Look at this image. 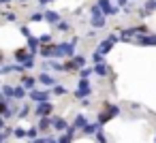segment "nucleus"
Segmentation results:
<instances>
[{"label":"nucleus","instance_id":"1","mask_svg":"<svg viewBox=\"0 0 156 143\" xmlns=\"http://www.w3.org/2000/svg\"><path fill=\"white\" fill-rule=\"evenodd\" d=\"M75 49H77V39L56 43V47H54V60H56V58H66V60H69V58L75 56Z\"/></svg>","mask_w":156,"mask_h":143},{"label":"nucleus","instance_id":"2","mask_svg":"<svg viewBox=\"0 0 156 143\" xmlns=\"http://www.w3.org/2000/svg\"><path fill=\"white\" fill-rule=\"evenodd\" d=\"M118 113H120V107H118V105H107V107H105V111H101V113H98L96 122L103 126V124H107L109 120H113Z\"/></svg>","mask_w":156,"mask_h":143},{"label":"nucleus","instance_id":"3","mask_svg":"<svg viewBox=\"0 0 156 143\" xmlns=\"http://www.w3.org/2000/svg\"><path fill=\"white\" fill-rule=\"evenodd\" d=\"M118 41H120V34H118V32H115V34H109V37H107V39H105V41L96 47V51H98L101 56H107V54L113 49V45H115Z\"/></svg>","mask_w":156,"mask_h":143},{"label":"nucleus","instance_id":"4","mask_svg":"<svg viewBox=\"0 0 156 143\" xmlns=\"http://www.w3.org/2000/svg\"><path fill=\"white\" fill-rule=\"evenodd\" d=\"M54 103L51 100H47V103H39V105H34V117H51V113H54Z\"/></svg>","mask_w":156,"mask_h":143},{"label":"nucleus","instance_id":"5","mask_svg":"<svg viewBox=\"0 0 156 143\" xmlns=\"http://www.w3.org/2000/svg\"><path fill=\"white\" fill-rule=\"evenodd\" d=\"M94 5L101 9V13H103L105 17H107V15H118V13H120V7H113L111 0H96Z\"/></svg>","mask_w":156,"mask_h":143},{"label":"nucleus","instance_id":"6","mask_svg":"<svg viewBox=\"0 0 156 143\" xmlns=\"http://www.w3.org/2000/svg\"><path fill=\"white\" fill-rule=\"evenodd\" d=\"M28 98H30L34 105L47 103V100L51 98V92H49V90H32V92H28Z\"/></svg>","mask_w":156,"mask_h":143},{"label":"nucleus","instance_id":"7","mask_svg":"<svg viewBox=\"0 0 156 143\" xmlns=\"http://www.w3.org/2000/svg\"><path fill=\"white\" fill-rule=\"evenodd\" d=\"M37 81H39V83H43V85H45V90H51V88L56 85V77H54V75H49V73H39V75H37Z\"/></svg>","mask_w":156,"mask_h":143},{"label":"nucleus","instance_id":"8","mask_svg":"<svg viewBox=\"0 0 156 143\" xmlns=\"http://www.w3.org/2000/svg\"><path fill=\"white\" fill-rule=\"evenodd\" d=\"M51 128H54V130H58V132H66L69 122H66L64 117H60V115H51Z\"/></svg>","mask_w":156,"mask_h":143},{"label":"nucleus","instance_id":"9","mask_svg":"<svg viewBox=\"0 0 156 143\" xmlns=\"http://www.w3.org/2000/svg\"><path fill=\"white\" fill-rule=\"evenodd\" d=\"M133 43H137V45H143V47H156V34H141V37H137Z\"/></svg>","mask_w":156,"mask_h":143},{"label":"nucleus","instance_id":"10","mask_svg":"<svg viewBox=\"0 0 156 143\" xmlns=\"http://www.w3.org/2000/svg\"><path fill=\"white\" fill-rule=\"evenodd\" d=\"M13 56H15V64H22V66H24L30 58H34L28 49H15V54H13Z\"/></svg>","mask_w":156,"mask_h":143},{"label":"nucleus","instance_id":"11","mask_svg":"<svg viewBox=\"0 0 156 143\" xmlns=\"http://www.w3.org/2000/svg\"><path fill=\"white\" fill-rule=\"evenodd\" d=\"M9 73H26V68L22 64H2L0 66V75H9Z\"/></svg>","mask_w":156,"mask_h":143},{"label":"nucleus","instance_id":"12","mask_svg":"<svg viewBox=\"0 0 156 143\" xmlns=\"http://www.w3.org/2000/svg\"><path fill=\"white\" fill-rule=\"evenodd\" d=\"M86 124H88V117H86L83 113H77V115H75V120H73L69 126L77 132V130H83V126H86Z\"/></svg>","mask_w":156,"mask_h":143},{"label":"nucleus","instance_id":"13","mask_svg":"<svg viewBox=\"0 0 156 143\" xmlns=\"http://www.w3.org/2000/svg\"><path fill=\"white\" fill-rule=\"evenodd\" d=\"M37 83H39V81H37V77H34V75H24L20 85H24L28 92H32V90H37Z\"/></svg>","mask_w":156,"mask_h":143},{"label":"nucleus","instance_id":"14","mask_svg":"<svg viewBox=\"0 0 156 143\" xmlns=\"http://www.w3.org/2000/svg\"><path fill=\"white\" fill-rule=\"evenodd\" d=\"M43 17H45V22H47V24H51L54 28L60 24V13H56V11H51V9H49V11H45V13H43Z\"/></svg>","mask_w":156,"mask_h":143},{"label":"nucleus","instance_id":"15","mask_svg":"<svg viewBox=\"0 0 156 143\" xmlns=\"http://www.w3.org/2000/svg\"><path fill=\"white\" fill-rule=\"evenodd\" d=\"M90 24H92V28H94V30H103V28L107 26V17H105V15L90 17Z\"/></svg>","mask_w":156,"mask_h":143},{"label":"nucleus","instance_id":"16","mask_svg":"<svg viewBox=\"0 0 156 143\" xmlns=\"http://www.w3.org/2000/svg\"><path fill=\"white\" fill-rule=\"evenodd\" d=\"M39 49H41V43H39V37H28V51L32 54V56H37L39 54Z\"/></svg>","mask_w":156,"mask_h":143},{"label":"nucleus","instance_id":"17","mask_svg":"<svg viewBox=\"0 0 156 143\" xmlns=\"http://www.w3.org/2000/svg\"><path fill=\"white\" fill-rule=\"evenodd\" d=\"M101 128H103V126H101L98 122H88L81 132H83V137H90V134H96V130H101Z\"/></svg>","mask_w":156,"mask_h":143},{"label":"nucleus","instance_id":"18","mask_svg":"<svg viewBox=\"0 0 156 143\" xmlns=\"http://www.w3.org/2000/svg\"><path fill=\"white\" fill-rule=\"evenodd\" d=\"M92 71H94L98 77H109V75H111V73H109V66H107L105 62H103V64H94Z\"/></svg>","mask_w":156,"mask_h":143},{"label":"nucleus","instance_id":"19","mask_svg":"<svg viewBox=\"0 0 156 143\" xmlns=\"http://www.w3.org/2000/svg\"><path fill=\"white\" fill-rule=\"evenodd\" d=\"M54 47H56V43H51V45H41L39 54H41L43 58H51V60H54Z\"/></svg>","mask_w":156,"mask_h":143},{"label":"nucleus","instance_id":"20","mask_svg":"<svg viewBox=\"0 0 156 143\" xmlns=\"http://www.w3.org/2000/svg\"><path fill=\"white\" fill-rule=\"evenodd\" d=\"M39 132H47L51 128V117H39V124H37Z\"/></svg>","mask_w":156,"mask_h":143},{"label":"nucleus","instance_id":"21","mask_svg":"<svg viewBox=\"0 0 156 143\" xmlns=\"http://www.w3.org/2000/svg\"><path fill=\"white\" fill-rule=\"evenodd\" d=\"M13 92H15V85H11V83H5L2 85V90H0V94H2V98H13Z\"/></svg>","mask_w":156,"mask_h":143},{"label":"nucleus","instance_id":"22","mask_svg":"<svg viewBox=\"0 0 156 143\" xmlns=\"http://www.w3.org/2000/svg\"><path fill=\"white\" fill-rule=\"evenodd\" d=\"M28 96V90L24 88V85H15V92H13V98L15 100H24Z\"/></svg>","mask_w":156,"mask_h":143},{"label":"nucleus","instance_id":"23","mask_svg":"<svg viewBox=\"0 0 156 143\" xmlns=\"http://www.w3.org/2000/svg\"><path fill=\"white\" fill-rule=\"evenodd\" d=\"M73 137H75V130L69 126V128H66V132L58 139V143H73Z\"/></svg>","mask_w":156,"mask_h":143},{"label":"nucleus","instance_id":"24","mask_svg":"<svg viewBox=\"0 0 156 143\" xmlns=\"http://www.w3.org/2000/svg\"><path fill=\"white\" fill-rule=\"evenodd\" d=\"M71 60H73V64L77 66V71H79V68H86V56H81V54H75Z\"/></svg>","mask_w":156,"mask_h":143},{"label":"nucleus","instance_id":"25","mask_svg":"<svg viewBox=\"0 0 156 143\" xmlns=\"http://www.w3.org/2000/svg\"><path fill=\"white\" fill-rule=\"evenodd\" d=\"M39 134H41V132H39V128H37V126H30V128L26 130V139H28L30 143H32V141H37V139H39Z\"/></svg>","mask_w":156,"mask_h":143},{"label":"nucleus","instance_id":"26","mask_svg":"<svg viewBox=\"0 0 156 143\" xmlns=\"http://www.w3.org/2000/svg\"><path fill=\"white\" fill-rule=\"evenodd\" d=\"M15 115H17V120H24V117H28V115H30V105H22V107H20V111H17Z\"/></svg>","mask_w":156,"mask_h":143},{"label":"nucleus","instance_id":"27","mask_svg":"<svg viewBox=\"0 0 156 143\" xmlns=\"http://www.w3.org/2000/svg\"><path fill=\"white\" fill-rule=\"evenodd\" d=\"M49 92H51V94H54V96H64V94H66V92H69V90H66V88H64V85H58V83H56V85H54V88H51V90H49Z\"/></svg>","mask_w":156,"mask_h":143},{"label":"nucleus","instance_id":"28","mask_svg":"<svg viewBox=\"0 0 156 143\" xmlns=\"http://www.w3.org/2000/svg\"><path fill=\"white\" fill-rule=\"evenodd\" d=\"M39 43H41V45H51V43H54V39H51V34H49V32H45V34H41V37H39Z\"/></svg>","mask_w":156,"mask_h":143},{"label":"nucleus","instance_id":"29","mask_svg":"<svg viewBox=\"0 0 156 143\" xmlns=\"http://www.w3.org/2000/svg\"><path fill=\"white\" fill-rule=\"evenodd\" d=\"M94 71H92V66H86V68H79V79H88L90 75H92Z\"/></svg>","mask_w":156,"mask_h":143},{"label":"nucleus","instance_id":"30","mask_svg":"<svg viewBox=\"0 0 156 143\" xmlns=\"http://www.w3.org/2000/svg\"><path fill=\"white\" fill-rule=\"evenodd\" d=\"M56 28H58L60 32H71V24H69V22H64V19H60V24H58Z\"/></svg>","mask_w":156,"mask_h":143},{"label":"nucleus","instance_id":"31","mask_svg":"<svg viewBox=\"0 0 156 143\" xmlns=\"http://www.w3.org/2000/svg\"><path fill=\"white\" fill-rule=\"evenodd\" d=\"M13 137H17V139H26V128H22V126L13 128Z\"/></svg>","mask_w":156,"mask_h":143},{"label":"nucleus","instance_id":"32","mask_svg":"<svg viewBox=\"0 0 156 143\" xmlns=\"http://www.w3.org/2000/svg\"><path fill=\"white\" fill-rule=\"evenodd\" d=\"M154 11H156V2H154V0H145V13L150 15Z\"/></svg>","mask_w":156,"mask_h":143},{"label":"nucleus","instance_id":"33","mask_svg":"<svg viewBox=\"0 0 156 143\" xmlns=\"http://www.w3.org/2000/svg\"><path fill=\"white\" fill-rule=\"evenodd\" d=\"M92 62H94V64H103V62H105V56H101L98 51H94V54H92Z\"/></svg>","mask_w":156,"mask_h":143},{"label":"nucleus","instance_id":"34","mask_svg":"<svg viewBox=\"0 0 156 143\" xmlns=\"http://www.w3.org/2000/svg\"><path fill=\"white\" fill-rule=\"evenodd\" d=\"M96 141H98V143H109V141H107V134L103 132V128L96 130Z\"/></svg>","mask_w":156,"mask_h":143},{"label":"nucleus","instance_id":"35","mask_svg":"<svg viewBox=\"0 0 156 143\" xmlns=\"http://www.w3.org/2000/svg\"><path fill=\"white\" fill-rule=\"evenodd\" d=\"M30 22L34 24V22H45V17H43V13H32L30 15Z\"/></svg>","mask_w":156,"mask_h":143},{"label":"nucleus","instance_id":"36","mask_svg":"<svg viewBox=\"0 0 156 143\" xmlns=\"http://www.w3.org/2000/svg\"><path fill=\"white\" fill-rule=\"evenodd\" d=\"M90 15H92V17H96V15H103V13H101V9H98L96 5H92V7H90Z\"/></svg>","mask_w":156,"mask_h":143},{"label":"nucleus","instance_id":"37","mask_svg":"<svg viewBox=\"0 0 156 143\" xmlns=\"http://www.w3.org/2000/svg\"><path fill=\"white\" fill-rule=\"evenodd\" d=\"M20 32H22V34H24L26 39H28V37H32V34H30V28H28V26H20Z\"/></svg>","mask_w":156,"mask_h":143},{"label":"nucleus","instance_id":"38","mask_svg":"<svg viewBox=\"0 0 156 143\" xmlns=\"http://www.w3.org/2000/svg\"><path fill=\"white\" fill-rule=\"evenodd\" d=\"M118 7H120V11L126 9V7H128V0H118Z\"/></svg>","mask_w":156,"mask_h":143},{"label":"nucleus","instance_id":"39","mask_svg":"<svg viewBox=\"0 0 156 143\" xmlns=\"http://www.w3.org/2000/svg\"><path fill=\"white\" fill-rule=\"evenodd\" d=\"M5 19H7V22H15L17 17H15V13H7V15H5Z\"/></svg>","mask_w":156,"mask_h":143},{"label":"nucleus","instance_id":"40","mask_svg":"<svg viewBox=\"0 0 156 143\" xmlns=\"http://www.w3.org/2000/svg\"><path fill=\"white\" fill-rule=\"evenodd\" d=\"M90 105H92V100H90V98H83V100H81V107H83V109H86V107H90Z\"/></svg>","mask_w":156,"mask_h":143},{"label":"nucleus","instance_id":"41","mask_svg":"<svg viewBox=\"0 0 156 143\" xmlns=\"http://www.w3.org/2000/svg\"><path fill=\"white\" fill-rule=\"evenodd\" d=\"M5 128H7V120L0 115V130H5Z\"/></svg>","mask_w":156,"mask_h":143},{"label":"nucleus","instance_id":"42","mask_svg":"<svg viewBox=\"0 0 156 143\" xmlns=\"http://www.w3.org/2000/svg\"><path fill=\"white\" fill-rule=\"evenodd\" d=\"M32 143H47V137H39L37 141H32Z\"/></svg>","mask_w":156,"mask_h":143},{"label":"nucleus","instance_id":"43","mask_svg":"<svg viewBox=\"0 0 156 143\" xmlns=\"http://www.w3.org/2000/svg\"><path fill=\"white\" fill-rule=\"evenodd\" d=\"M49 2H54V0H39V5H41V7H45V5H49Z\"/></svg>","mask_w":156,"mask_h":143},{"label":"nucleus","instance_id":"44","mask_svg":"<svg viewBox=\"0 0 156 143\" xmlns=\"http://www.w3.org/2000/svg\"><path fill=\"white\" fill-rule=\"evenodd\" d=\"M2 62H5V54L0 51V66H2Z\"/></svg>","mask_w":156,"mask_h":143},{"label":"nucleus","instance_id":"45","mask_svg":"<svg viewBox=\"0 0 156 143\" xmlns=\"http://www.w3.org/2000/svg\"><path fill=\"white\" fill-rule=\"evenodd\" d=\"M7 2H9V0H0V5H7Z\"/></svg>","mask_w":156,"mask_h":143},{"label":"nucleus","instance_id":"46","mask_svg":"<svg viewBox=\"0 0 156 143\" xmlns=\"http://www.w3.org/2000/svg\"><path fill=\"white\" fill-rule=\"evenodd\" d=\"M0 143H7V141H0Z\"/></svg>","mask_w":156,"mask_h":143},{"label":"nucleus","instance_id":"47","mask_svg":"<svg viewBox=\"0 0 156 143\" xmlns=\"http://www.w3.org/2000/svg\"><path fill=\"white\" fill-rule=\"evenodd\" d=\"M0 90H2V85H0Z\"/></svg>","mask_w":156,"mask_h":143},{"label":"nucleus","instance_id":"48","mask_svg":"<svg viewBox=\"0 0 156 143\" xmlns=\"http://www.w3.org/2000/svg\"><path fill=\"white\" fill-rule=\"evenodd\" d=\"M154 2H156V0H154Z\"/></svg>","mask_w":156,"mask_h":143},{"label":"nucleus","instance_id":"49","mask_svg":"<svg viewBox=\"0 0 156 143\" xmlns=\"http://www.w3.org/2000/svg\"><path fill=\"white\" fill-rule=\"evenodd\" d=\"M128 2H130V0H128Z\"/></svg>","mask_w":156,"mask_h":143},{"label":"nucleus","instance_id":"50","mask_svg":"<svg viewBox=\"0 0 156 143\" xmlns=\"http://www.w3.org/2000/svg\"><path fill=\"white\" fill-rule=\"evenodd\" d=\"M154 143H156V141H154Z\"/></svg>","mask_w":156,"mask_h":143}]
</instances>
